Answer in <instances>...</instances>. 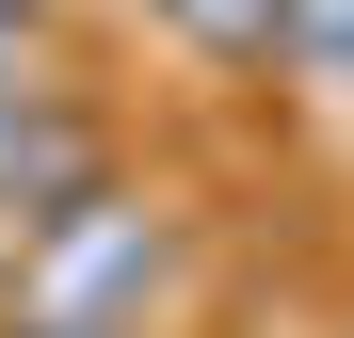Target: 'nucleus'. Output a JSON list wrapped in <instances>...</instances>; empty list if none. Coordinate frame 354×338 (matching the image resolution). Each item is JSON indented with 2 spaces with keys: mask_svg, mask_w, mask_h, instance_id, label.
Masks as SVG:
<instances>
[{
  "mask_svg": "<svg viewBox=\"0 0 354 338\" xmlns=\"http://www.w3.org/2000/svg\"><path fill=\"white\" fill-rule=\"evenodd\" d=\"M177 274V225L145 194H65L48 225H17V322H145V290Z\"/></svg>",
  "mask_w": 354,
  "mask_h": 338,
  "instance_id": "obj_1",
  "label": "nucleus"
},
{
  "mask_svg": "<svg viewBox=\"0 0 354 338\" xmlns=\"http://www.w3.org/2000/svg\"><path fill=\"white\" fill-rule=\"evenodd\" d=\"M97 113L81 97H48V81H17V97H0V242H17V225H48V209H65V194H97Z\"/></svg>",
  "mask_w": 354,
  "mask_h": 338,
  "instance_id": "obj_2",
  "label": "nucleus"
},
{
  "mask_svg": "<svg viewBox=\"0 0 354 338\" xmlns=\"http://www.w3.org/2000/svg\"><path fill=\"white\" fill-rule=\"evenodd\" d=\"M274 65H306V81H354V0H274Z\"/></svg>",
  "mask_w": 354,
  "mask_h": 338,
  "instance_id": "obj_3",
  "label": "nucleus"
},
{
  "mask_svg": "<svg viewBox=\"0 0 354 338\" xmlns=\"http://www.w3.org/2000/svg\"><path fill=\"white\" fill-rule=\"evenodd\" d=\"M161 32H194V48H225V65H258L274 48V0H145Z\"/></svg>",
  "mask_w": 354,
  "mask_h": 338,
  "instance_id": "obj_4",
  "label": "nucleus"
},
{
  "mask_svg": "<svg viewBox=\"0 0 354 338\" xmlns=\"http://www.w3.org/2000/svg\"><path fill=\"white\" fill-rule=\"evenodd\" d=\"M32 48H48V0H0V97L32 81Z\"/></svg>",
  "mask_w": 354,
  "mask_h": 338,
  "instance_id": "obj_5",
  "label": "nucleus"
},
{
  "mask_svg": "<svg viewBox=\"0 0 354 338\" xmlns=\"http://www.w3.org/2000/svg\"><path fill=\"white\" fill-rule=\"evenodd\" d=\"M17 338H145V322H17Z\"/></svg>",
  "mask_w": 354,
  "mask_h": 338,
  "instance_id": "obj_6",
  "label": "nucleus"
}]
</instances>
